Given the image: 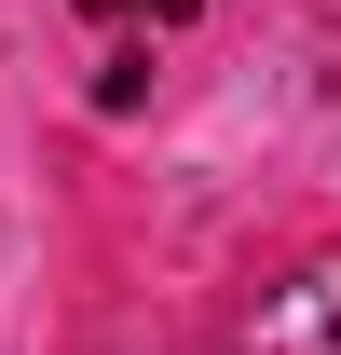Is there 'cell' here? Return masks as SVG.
<instances>
[{
	"label": "cell",
	"mask_w": 341,
	"mask_h": 355,
	"mask_svg": "<svg viewBox=\"0 0 341 355\" xmlns=\"http://www.w3.org/2000/svg\"><path fill=\"white\" fill-rule=\"evenodd\" d=\"M246 355H341V260L287 273V287H259V314H246Z\"/></svg>",
	"instance_id": "obj_1"
},
{
	"label": "cell",
	"mask_w": 341,
	"mask_h": 355,
	"mask_svg": "<svg viewBox=\"0 0 341 355\" xmlns=\"http://www.w3.org/2000/svg\"><path fill=\"white\" fill-rule=\"evenodd\" d=\"M137 96H150V55L110 42V55H96V110H137Z\"/></svg>",
	"instance_id": "obj_2"
},
{
	"label": "cell",
	"mask_w": 341,
	"mask_h": 355,
	"mask_svg": "<svg viewBox=\"0 0 341 355\" xmlns=\"http://www.w3.org/2000/svg\"><path fill=\"white\" fill-rule=\"evenodd\" d=\"M82 14H110V28H123V14H150V0H82Z\"/></svg>",
	"instance_id": "obj_3"
}]
</instances>
